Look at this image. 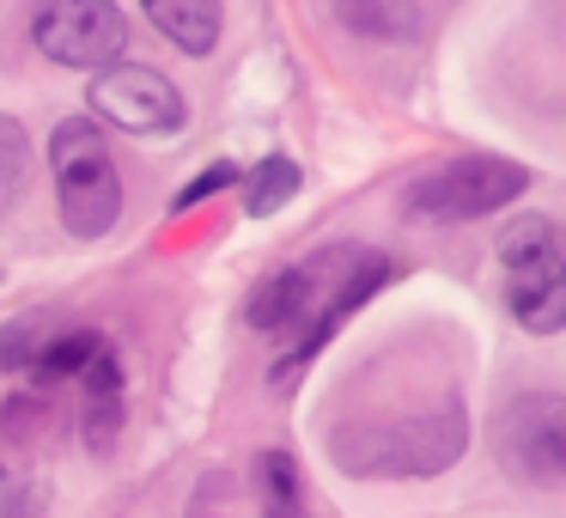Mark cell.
<instances>
[{"instance_id": "1", "label": "cell", "mask_w": 566, "mask_h": 518, "mask_svg": "<svg viewBox=\"0 0 566 518\" xmlns=\"http://www.w3.org/2000/svg\"><path fill=\"white\" fill-rule=\"evenodd\" d=\"M384 287V257L366 245H323L317 257H305L298 269L274 274L269 287H256L250 299V323L262 335L293 348V360H305L347 311H359Z\"/></svg>"}, {"instance_id": "2", "label": "cell", "mask_w": 566, "mask_h": 518, "mask_svg": "<svg viewBox=\"0 0 566 518\" xmlns=\"http://www.w3.org/2000/svg\"><path fill=\"white\" fill-rule=\"evenodd\" d=\"M469 439V421L457 403L439 415H402V421H347L335 433V457L354 476H439Z\"/></svg>"}, {"instance_id": "3", "label": "cell", "mask_w": 566, "mask_h": 518, "mask_svg": "<svg viewBox=\"0 0 566 518\" xmlns=\"http://www.w3.org/2000/svg\"><path fill=\"white\" fill-rule=\"evenodd\" d=\"M55 159V196H62V220L67 232L98 238L116 226V208H123V184H116V165L104 153V135L92 123H62L50 141Z\"/></svg>"}, {"instance_id": "4", "label": "cell", "mask_w": 566, "mask_h": 518, "mask_svg": "<svg viewBox=\"0 0 566 518\" xmlns=\"http://www.w3.org/2000/svg\"><path fill=\"white\" fill-rule=\"evenodd\" d=\"M500 257H505V269H512L517 323H530L536 335L560 330V318H566V250H560L554 220H542V214L517 220V232H505Z\"/></svg>"}, {"instance_id": "5", "label": "cell", "mask_w": 566, "mask_h": 518, "mask_svg": "<svg viewBox=\"0 0 566 518\" xmlns=\"http://www.w3.org/2000/svg\"><path fill=\"white\" fill-rule=\"evenodd\" d=\"M524 184L530 177L505 159H457V165H439L432 177H420L402 196V208L420 214V220H469V214H493L512 196H524Z\"/></svg>"}, {"instance_id": "6", "label": "cell", "mask_w": 566, "mask_h": 518, "mask_svg": "<svg viewBox=\"0 0 566 518\" xmlns=\"http://www.w3.org/2000/svg\"><path fill=\"white\" fill-rule=\"evenodd\" d=\"M31 38L62 68H104L123 55L128 25L111 0H43L38 19H31Z\"/></svg>"}, {"instance_id": "7", "label": "cell", "mask_w": 566, "mask_h": 518, "mask_svg": "<svg viewBox=\"0 0 566 518\" xmlns=\"http://www.w3.org/2000/svg\"><path fill=\"white\" fill-rule=\"evenodd\" d=\"M493 445H500V464L512 476L554 488L566 476V403L560 396H517L500 415Z\"/></svg>"}, {"instance_id": "8", "label": "cell", "mask_w": 566, "mask_h": 518, "mask_svg": "<svg viewBox=\"0 0 566 518\" xmlns=\"http://www.w3.org/2000/svg\"><path fill=\"white\" fill-rule=\"evenodd\" d=\"M92 111L104 123L128 128V135H177L184 128V99L165 74L153 68H135V62H116L92 80Z\"/></svg>"}, {"instance_id": "9", "label": "cell", "mask_w": 566, "mask_h": 518, "mask_svg": "<svg viewBox=\"0 0 566 518\" xmlns=\"http://www.w3.org/2000/svg\"><path fill=\"white\" fill-rule=\"evenodd\" d=\"M74 379H80V421H86L92 445L104 452L111 433H116V421H123V372H116V354H111V348H98Z\"/></svg>"}, {"instance_id": "10", "label": "cell", "mask_w": 566, "mask_h": 518, "mask_svg": "<svg viewBox=\"0 0 566 518\" xmlns=\"http://www.w3.org/2000/svg\"><path fill=\"white\" fill-rule=\"evenodd\" d=\"M147 19L189 55H208L220 38V0H140Z\"/></svg>"}, {"instance_id": "11", "label": "cell", "mask_w": 566, "mask_h": 518, "mask_svg": "<svg viewBox=\"0 0 566 518\" xmlns=\"http://www.w3.org/2000/svg\"><path fill=\"white\" fill-rule=\"evenodd\" d=\"M342 19L366 38H415L420 31V7L415 0H335Z\"/></svg>"}, {"instance_id": "12", "label": "cell", "mask_w": 566, "mask_h": 518, "mask_svg": "<svg viewBox=\"0 0 566 518\" xmlns=\"http://www.w3.org/2000/svg\"><path fill=\"white\" fill-rule=\"evenodd\" d=\"M25 128L13 123V116H0V214H13L19 196H25Z\"/></svg>"}, {"instance_id": "13", "label": "cell", "mask_w": 566, "mask_h": 518, "mask_svg": "<svg viewBox=\"0 0 566 518\" xmlns=\"http://www.w3.org/2000/svg\"><path fill=\"white\" fill-rule=\"evenodd\" d=\"M293 189H298V165L293 159H262L244 201H250V214H274L281 201H293Z\"/></svg>"}, {"instance_id": "14", "label": "cell", "mask_w": 566, "mask_h": 518, "mask_svg": "<svg viewBox=\"0 0 566 518\" xmlns=\"http://www.w3.org/2000/svg\"><path fill=\"white\" fill-rule=\"evenodd\" d=\"M226 184H238V165L226 159V165H208V172L196 177V184L184 189V196H177V208H196L201 196H213V189H226Z\"/></svg>"}, {"instance_id": "15", "label": "cell", "mask_w": 566, "mask_h": 518, "mask_svg": "<svg viewBox=\"0 0 566 518\" xmlns=\"http://www.w3.org/2000/svg\"><path fill=\"white\" fill-rule=\"evenodd\" d=\"M0 518H31V500H25V488H19L7 469H0Z\"/></svg>"}, {"instance_id": "16", "label": "cell", "mask_w": 566, "mask_h": 518, "mask_svg": "<svg viewBox=\"0 0 566 518\" xmlns=\"http://www.w3.org/2000/svg\"><path fill=\"white\" fill-rule=\"evenodd\" d=\"M269 518H298V506H286V512H269Z\"/></svg>"}]
</instances>
